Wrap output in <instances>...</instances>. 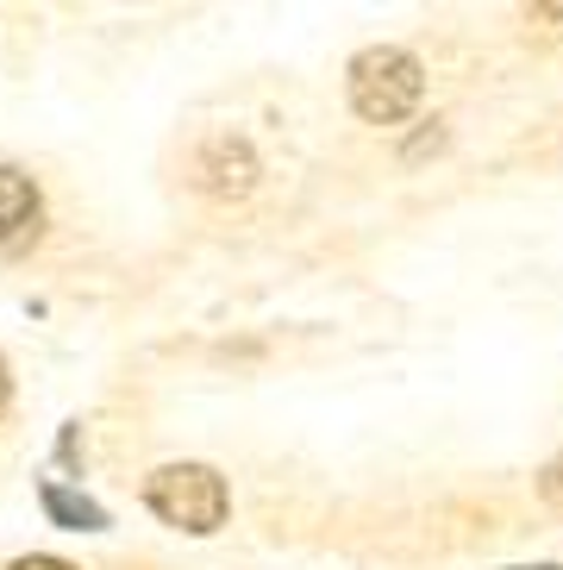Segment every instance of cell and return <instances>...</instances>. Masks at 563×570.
Instances as JSON below:
<instances>
[{
  "mask_svg": "<svg viewBox=\"0 0 563 570\" xmlns=\"http://www.w3.org/2000/svg\"><path fill=\"white\" fill-rule=\"evenodd\" d=\"M145 502L164 527H182V533H214L226 520V476L214 464H164L150 470L145 483Z\"/></svg>",
  "mask_w": 563,
  "mask_h": 570,
  "instance_id": "2",
  "label": "cell"
},
{
  "mask_svg": "<svg viewBox=\"0 0 563 570\" xmlns=\"http://www.w3.org/2000/svg\"><path fill=\"white\" fill-rule=\"evenodd\" d=\"M7 402H13V376H7V357H0V414H7Z\"/></svg>",
  "mask_w": 563,
  "mask_h": 570,
  "instance_id": "8",
  "label": "cell"
},
{
  "mask_svg": "<svg viewBox=\"0 0 563 570\" xmlns=\"http://www.w3.org/2000/svg\"><path fill=\"white\" fill-rule=\"evenodd\" d=\"M45 508L57 520H69V527H107V514H100V508L76 502V495H63V489H45Z\"/></svg>",
  "mask_w": 563,
  "mask_h": 570,
  "instance_id": "5",
  "label": "cell"
},
{
  "mask_svg": "<svg viewBox=\"0 0 563 570\" xmlns=\"http://www.w3.org/2000/svg\"><path fill=\"white\" fill-rule=\"evenodd\" d=\"M38 214H45L38 183L26 176V169L0 164V252H26V245L38 238Z\"/></svg>",
  "mask_w": 563,
  "mask_h": 570,
  "instance_id": "3",
  "label": "cell"
},
{
  "mask_svg": "<svg viewBox=\"0 0 563 570\" xmlns=\"http://www.w3.org/2000/svg\"><path fill=\"white\" fill-rule=\"evenodd\" d=\"M426 95V69L414 51H395V45H376L350 63V107L369 126H401V119L419 107Z\"/></svg>",
  "mask_w": 563,
  "mask_h": 570,
  "instance_id": "1",
  "label": "cell"
},
{
  "mask_svg": "<svg viewBox=\"0 0 563 570\" xmlns=\"http://www.w3.org/2000/svg\"><path fill=\"white\" fill-rule=\"evenodd\" d=\"M545 495H551V502H563V464L545 470Z\"/></svg>",
  "mask_w": 563,
  "mask_h": 570,
  "instance_id": "7",
  "label": "cell"
},
{
  "mask_svg": "<svg viewBox=\"0 0 563 570\" xmlns=\"http://www.w3.org/2000/svg\"><path fill=\"white\" fill-rule=\"evenodd\" d=\"M7 570H76V564H63V558H19V564H7Z\"/></svg>",
  "mask_w": 563,
  "mask_h": 570,
  "instance_id": "6",
  "label": "cell"
},
{
  "mask_svg": "<svg viewBox=\"0 0 563 570\" xmlns=\"http://www.w3.org/2000/svg\"><path fill=\"white\" fill-rule=\"evenodd\" d=\"M195 176H200L207 195H226V202H233V195H250V183H257V157H250L245 138H207Z\"/></svg>",
  "mask_w": 563,
  "mask_h": 570,
  "instance_id": "4",
  "label": "cell"
}]
</instances>
